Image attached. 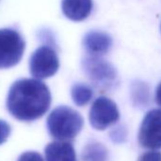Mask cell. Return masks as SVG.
Wrapping results in <instances>:
<instances>
[{
	"label": "cell",
	"instance_id": "obj_17",
	"mask_svg": "<svg viewBox=\"0 0 161 161\" xmlns=\"http://www.w3.org/2000/svg\"><path fill=\"white\" fill-rule=\"evenodd\" d=\"M155 102L157 103L158 105L161 106V83L159 84L155 91Z\"/></svg>",
	"mask_w": 161,
	"mask_h": 161
},
{
	"label": "cell",
	"instance_id": "obj_1",
	"mask_svg": "<svg viewBox=\"0 0 161 161\" xmlns=\"http://www.w3.org/2000/svg\"><path fill=\"white\" fill-rule=\"evenodd\" d=\"M50 103L49 88L38 79H21L14 82L6 103L11 115L22 121H32L43 117Z\"/></svg>",
	"mask_w": 161,
	"mask_h": 161
},
{
	"label": "cell",
	"instance_id": "obj_2",
	"mask_svg": "<svg viewBox=\"0 0 161 161\" xmlns=\"http://www.w3.org/2000/svg\"><path fill=\"white\" fill-rule=\"evenodd\" d=\"M49 134L58 140L74 138L84 126V119L76 110L68 106H58L47 118Z\"/></svg>",
	"mask_w": 161,
	"mask_h": 161
},
{
	"label": "cell",
	"instance_id": "obj_6",
	"mask_svg": "<svg viewBox=\"0 0 161 161\" xmlns=\"http://www.w3.org/2000/svg\"><path fill=\"white\" fill-rule=\"evenodd\" d=\"M119 119V112L117 104L110 99L102 96L95 100L90 111L89 121L96 130H105L116 123Z\"/></svg>",
	"mask_w": 161,
	"mask_h": 161
},
{
	"label": "cell",
	"instance_id": "obj_4",
	"mask_svg": "<svg viewBox=\"0 0 161 161\" xmlns=\"http://www.w3.org/2000/svg\"><path fill=\"white\" fill-rule=\"evenodd\" d=\"M83 68L90 82L98 88H111L117 82L116 68L100 56L91 55L83 61Z\"/></svg>",
	"mask_w": 161,
	"mask_h": 161
},
{
	"label": "cell",
	"instance_id": "obj_5",
	"mask_svg": "<svg viewBox=\"0 0 161 161\" xmlns=\"http://www.w3.org/2000/svg\"><path fill=\"white\" fill-rule=\"evenodd\" d=\"M59 65L56 52L47 46L38 47L30 59V72L38 80L47 79L55 75Z\"/></svg>",
	"mask_w": 161,
	"mask_h": 161
},
{
	"label": "cell",
	"instance_id": "obj_14",
	"mask_svg": "<svg viewBox=\"0 0 161 161\" xmlns=\"http://www.w3.org/2000/svg\"><path fill=\"white\" fill-rule=\"evenodd\" d=\"M138 161H161V153L156 150H151L140 155Z\"/></svg>",
	"mask_w": 161,
	"mask_h": 161
},
{
	"label": "cell",
	"instance_id": "obj_16",
	"mask_svg": "<svg viewBox=\"0 0 161 161\" xmlns=\"http://www.w3.org/2000/svg\"><path fill=\"white\" fill-rule=\"evenodd\" d=\"M17 161H44L42 155L36 152H26L22 153Z\"/></svg>",
	"mask_w": 161,
	"mask_h": 161
},
{
	"label": "cell",
	"instance_id": "obj_13",
	"mask_svg": "<svg viewBox=\"0 0 161 161\" xmlns=\"http://www.w3.org/2000/svg\"><path fill=\"white\" fill-rule=\"evenodd\" d=\"M132 95L134 101L143 103L148 99L149 88L146 84L142 82H135L132 85Z\"/></svg>",
	"mask_w": 161,
	"mask_h": 161
},
{
	"label": "cell",
	"instance_id": "obj_9",
	"mask_svg": "<svg viewBox=\"0 0 161 161\" xmlns=\"http://www.w3.org/2000/svg\"><path fill=\"white\" fill-rule=\"evenodd\" d=\"M86 49L95 56H100L108 52L112 46L111 37L103 31H90L84 38Z\"/></svg>",
	"mask_w": 161,
	"mask_h": 161
},
{
	"label": "cell",
	"instance_id": "obj_8",
	"mask_svg": "<svg viewBox=\"0 0 161 161\" xmlns=\"http://www.w3.org/2000/svg\"><path fill=\"white\" fill-rule=\"evenodd\" d=\"M93 9L92 0H63L62 11L64 16L72 21L86 19Z\"/></svg>",
	"mask_w": 161,
	"mask_h": 161
},
{
	"label": "cell",
	"instance_id": "obj_10",
	"mask_svg": "<svg viewBox=\"0 0 161 161\" xmlns=\"http://www.w3.org/2000/svg\"><path fill=\"white\" fill-rule=\"evenodd\" d=\"M47 161H76L75 150L71 143L59 140L49 143L45 150Z\"/></svg>",
	"mask_w": 161,
	"mask_h": 161
},
{
	"label": "cell",
	"instance_id": "obj_11",
	"mask_svg": "<svg viewBox=\"0 0 161 161\" xmlns=\"http://www.w3.org/2000/svg\"><path fill=\"white\" fill-rule=\"evenodd\" d=\"M93 97V90L85 84H75L71 88V98L77 106L86 105Z\"/></svg>",
	"mask_w": 161,
	"mask_h": 161
},
{
	"label": "cell",
	"instance_id": "obj_7",
	"mask_svg": "<svg viewBox=\"0 0 161 161\" xmlns=\"http://www.w3.org/2000/svg\"><path fill=\"white\" fill-rule=\"evenodd\" d=\"M138 141L146 149H161V109H153L146 114L139 128Z\"/></svg>",
	"mask_w": 161,
	"mask_h": 161
},
{
	"label": "cell",
	"instance_id": "obj_15",
	"mask_svg": "<svg viewBox=\"0 0 161 161\" xmlns=\"http://www.w3.org/2000/svg\"><path fill=\"white\" fill-rule=\"evenodd\" d=\"M10 133H11L10 125L5 120L0 119V144L4 143L8 139Z\"/></svg>",
	"mask_w": 161,
	"mask_h": 161
},
{
	"label": "cell",
	"instance_id": "obj_12",
	"mask_svg": "<svg viewBox=\"0 0 161 161\" xmlns=\"http://www.w3.org/2000/svg\"><path fill=\"white\" fill-rule=\"evenodd\" d=\"M84 161H106L107 151L99 143H91L87 145L83 154Z\"/></svg>",
	"mask_w": 161,
	"mask_h": 161
},
{
	"label": "cell",
	"instance_id": "obj_3",
	"mask_svg": "<svg viewBox=\"0 0 161 161\" xmlns=\"http://www.w3.org/2000/svg\"><path fill=\"white\" fill-rule=\"evenodd\" d=\"M25 46V41L18 31L0 29V69L16 65L23 57Z\"/></svg>",
	"mask_w": 161,
	"mask_h": 161
}]
</instances>
